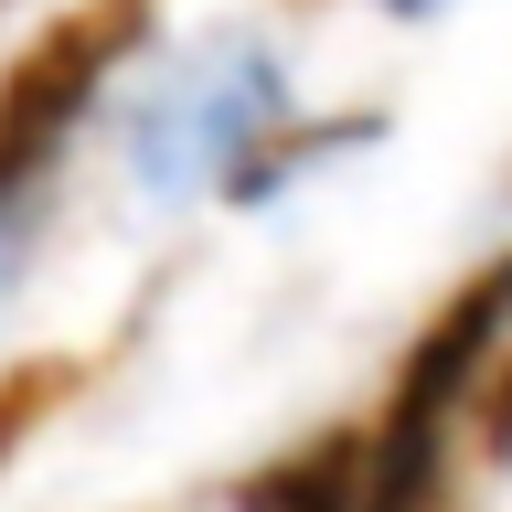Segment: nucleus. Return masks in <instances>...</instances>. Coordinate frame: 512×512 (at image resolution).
<instances>
[{
	"mask_svg": "<svg viewBox=\"0 0 512 512\" xmlns=\"http://www.w3.org/2000/svg\"><path fill=\"white\" fill-rule=\"evenodd\" d=\"M139 22H150V0H86V11H64L54 32H32V43H22V64L0 75V192L64 139V118L96 96V75L118 64V43Z\"/></svg>",
	"mask_w": 512,
	"mask_h": 512,
	"instance_id": "f257e3e1",
	"label": "nucleus"
},
{
	"mask_svg": "<svg viewBox=\"0 0 512 512\" xmlns=\"http://www.w3.org/2000/svg\"><path fill=\"white\" fill-rule=\"evenodd\" d=\"M480 427H491V448H512V363L480 384Z\"/></svg>",
	"mask_w": 512,
	"mask_h": 512,
	"instance_id": "f03ea898",
	"label": "nucleus"
}]
</instances>
